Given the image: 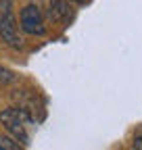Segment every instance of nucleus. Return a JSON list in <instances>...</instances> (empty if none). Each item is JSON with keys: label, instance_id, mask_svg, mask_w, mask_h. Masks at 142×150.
Listing matches in <instances>:
<instances>
[{"label": "nucleus", "instance_id": "nucleus-4", "mask_svg": "<svg viewBox=\"0 0 142 150\" xmlns=\"http://www.w3.org/2000/svg\"><path fill=\"white\" fill-rule=\"evenodd\" d=\"M48 19L52 23L67 25L73 19V8L67 0H50L48 2Z\"/></svg>", "mask_w": 142, "mask_h": 150}, {"label": "nucleus", "instance_id": "nucleus-2", "mask_svg": "<svg viewBox=\"0 0 142 150\" xmlns=\"http://www.w3.org/2000/svg\"><path fill=\"white\" fill-rule=\"evenodd\" d=\"M0 38L11 48H21V38L13 13V0H0Z\"/></svg>", "mask_w": 142, "mask_h": 150}, {"label": "nucleus", "instance_id": "nucleus-1", "mask_svg": "<svg viewBox=\"0 0 142 150\" xmlns=\"http://www.w3.org/2000/svg\"><path fill=\"white\" fill-rule=\"evenodd\" d=\"M0 121L6 127V131L13 136V140H17L21 146H27L31 136H29V123L31 119L25 115L21 108H6L0 112Z\"/></svg>", "mask_w": 142, "mask_h": 150}, {"label": "nucleus", "instance_id": "nucleus-6", "mask_svg": "<svg viewBox=\"0 0 142 150\" xmlns=\"http://www.w3.org/2000/svg\"><path fill=\"white\" fill-rule=\"evenodd\" d=\"M15 79H17L15 73L9 71V69H4L2 65H0V83H11V81H15Z\"/></svg>", "mask_w": 142, "mask_h": 150}, {"label": "nucleus", "instance_id": "nucleus-3", "mask_svg": "<svg viewBox=\"0 0 142 150\" xmlns=\"http://www.w3.org/2000/svg\"><path fill=\"white\" fill-rule=\"evenodd\" d=\"M19 25L27 35H44L46 25H44V15L36 4H27L19 13Z\"/></svg>", "mask_w": 142, "mask_h": 150}, {"label": "nucleus", "instance_id": "nucleus-5", "mask_svg": "<svg viewBox=\"0 0 142 150\" xmlns=\"http://www.w3.org/2000/svg\"><path fill=\"white\" fill-rule=\"evenodd\" d=\"M0 150H23V146L17 142V140L0 134Z\"/></svg>", "mask_w": 142, "mask_h": 150}, {"label": "nucleus", "instance_id": "nucleus-8", "mask_svg": "<svg viewBox=\"0 0 142 150\" xmlns=\"http://www.w3.org/2000/svg\"><path fill=\"white\" fill-rule=\"evenodd\" d=\"M71 2H84V0H71Z\"/></svg>", "mask_w": 142, "mask_h": 150}, {"label": "nucleus", "instance_id": "nucleus-7", "mask_svg": "<svg viewBox=\"0 0 142 150\" xmlns=\"http://www.w3.org/2000/svg\"><path fill=\"white\" fill-rule=\"evenodd\" d=\"M134 150H142V129L136 134V138H134Z\"/></svg>", "mask_w": 142, "mask_h": 150}]
</instances>
